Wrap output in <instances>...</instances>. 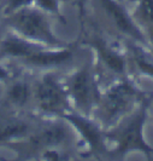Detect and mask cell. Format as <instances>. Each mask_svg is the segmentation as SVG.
<instances>
[{"label": "cell", "instance_id": "9", "mask_svg": "<svg viewBox=\"0 0 153 161\" xmlns=\"http://www.w3.org/2000/svg\"><path fill=\"white\" fill-rule=\"evenodd\" d=\"M29 97V89L24 82H17L11 86V89L8 91V98L10 101L17 105L24 104L28 101Z\"/></svg>", "mask_w": 153, "mask_h": 161}, {"label": "cell", "instance_id": "4", "mask_svg": "<svg viewBox=\"0 0 153 161\" xmlns=\"http://www.w3.org/2000/svg\"><path fill=\"white\" fill-rule=\"evenodd\" d=\"M100 3L103 5V8H105V11L113 19L115 24L118 27V29H121L122 32H124L125 34L135 38L137 40L142 39L139 31L136 29V27L131 23V21L128 18L127 14L124 12V10L120 5H117L113 0H100Z\"/></svg>", "mask_w": 153, "mask_h": 161}, {"label": "cell", "instance_id": "10", "mask_svg": "<svg viewBox=\"0 0 153 161\" xmlns=\"http://www.w3.org/2000/svg\"><path fill=\"white\" fill-rule=\"evenodd\" d=\"M39 8L47 12H58V0H35Z\"/></svg>", "mask_w": 153, "mask_h": 161}, {"label": "cell", "instance_id": "8", "mask_svg": "<svg viewBox=\"0 0 153 161\" xmlns=\"http://www.w3.org/2000/svg\"><path fill=\"white\" fill-rule=\"evenodd\" d=\"M94 45H95L97 50L99 51L101 58L104 59V62L106 64H109L110 68H112L113 70H116V72H122L123 70V61H122L121 57L117 56L115 52H112L110 48H107L101 42L95 41Z\"/></svg>", "mask_w": 153, "mask_h": 161}, {"label": "cell", "instance_id": "13", "mask_svg": "<svg viewBox=\"0 0 153 161\" xmlns=\"http://www.w3.org/2000/svg\"><path fill=\"white\" fill-rule=\"evenodd\" d=\"M136 62L139 67L142 69V70H145V72L150 73V74H152L153 75V64H150L147 61H145L142 57L137 56L136 57Z\"/></svg>", "mask_w": 153, "mask_h": 161}, {"label": "cell", "instance_id": "5", "mask_svg": "<svg viewBox=\"0 0 153 161\" xmlns=\"http://www.w3.org/2000/svg\"><path fill=\"white\" fill-rule=\"evenodd\" d=\"M141 125H142V115H139L123 131L120 139L121 152H125L128 149H142L148 152V148L145 145L141 138Z\"/></svg>", "mask_w": 153, "mask_h": 161}, {"label": "cell", "instance_id": "11", "mask_svg": "<svg viewBox=\"0 0 153 161\" xmlns=\"http://www.w3.org/2000/svg\"><path fill=\"white\" fill-rule=\"evenodd\" d=\"M141 12L142 17L148 22H153V0L141 1Z\"/></svg>", "mask_w": 153, "mask_h": 161}, {"label": "cell", "instance_id": "6", "mask_svg": "<svg viewBox=\"0 0 153 161\" xmlns=\"http://www.w3.org/2000/svg\"><path fill=\"white\" fill-rule=\"evenodd\" d=\"M131 95H133V90L125 84L116 86L115 89L111 90V92L106 97V102H105L106 114H109V116H113L115 114L122 110L127 105Z\"/></svg>", "mask_w": 153, "mask_h": 161}, {"label": "cell", "instance_id": "7", "mask_svg": "<svg viewBox=\"0 0 153 161\" xmlns=\"http://www.w3.org/2000/svg\"><path fill=\"white\" fill-rule=\"evenodd\" d=\"M65 118L71 121L74 125L80 130L81 135L84 137L87 142H89L92 148L98 149V150L101 148L103 143H101L100 133L92 122L87 121L83 116H81L79 114H69V115H65Z\"/></svg>", "mask_w": 153, "mask_h": 161}, {"label": "cell", "instance_id": "1", "mask_svg": "<svg viewBox=\"0 0 153 161\" xmlns=\"http://www.w3.org/2000/svg\"><path fill=\"white\" fill-rule=\"evenodd\" d=\"M8 17L11 27L19 36L45 46H60V40L53 35L47 18L39 10L27 6L8 14Z\"/></svg>", "mask_w": 153, "mask_h": 161}, {"label": "cell", "instance_id": "14", "mask_svg": "<svg viewBox=\"0 0 153 161\" xmlns=\"http://www.w3.org/2000/svg\"><path fill=\"white\" fill-rule=\"evenodd\" d=\"M84 1H86V0H77V3H79V6H80L81 12H83V5H84Z\"/></svg>", "mask_w": 153, "mask_h": 161}, {"label": "cell", "instance_id": "3", "mask_svg": "<svg viewBox=\"0 0 153 161\" xmlns=\"http://www.w3.org/2000/svg\"><path fill=\"white\" fill-rule=\"evenodd\" d=\"M68 95L73 97L77 107L84 110L89 107L92 99V81L87 69H81L70 76L68 81Z\"/></svg>", "mask_w": 153, "mask_h": 161}, {"label": "cell", "instance_id": "2", "mask_svg": "<svg viewBox=\"0 0 153 161\" xmlns=\"http://www.w3.org/2000/svg\"><path fill=\"white\" fill-rule=\"evenodd\" d=\"M36 99L47 113H65L68 109V92L52 76H45L36 87Z\"/></svg>", "mask_w": 153, "mask_h": 161}, {"label": "cell", "instance_id": "12", "mask_svg": "<svg viewBox=\"0 0 153 161\" xmlns=\"http://www.w3.org/2000/svg\"><path fill=\"white\" fill-rule=\"evenodd\" d=\"M33 0H8V14L15 12L19 8H23L29 6V4L32 3Z\"/></svg>", "mask_w": 153, "mask_h": 161}]
</instances>
